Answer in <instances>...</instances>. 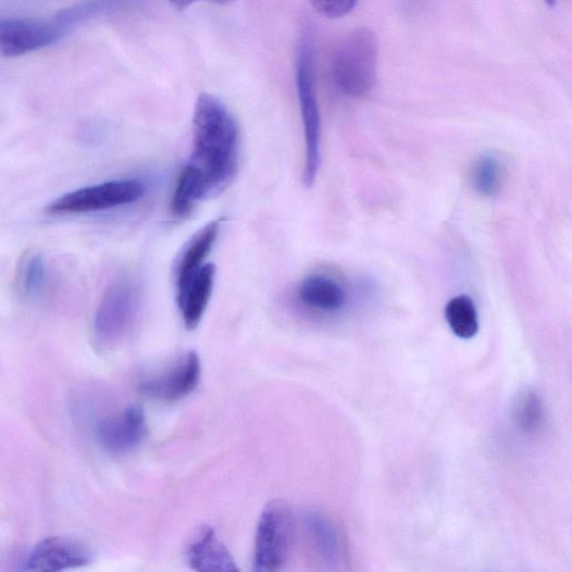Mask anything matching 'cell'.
I'll return each instance as SVG.
<instances>
[{
    "label": "cell",
    "instance_id": "cell-1",
    "mask_svg": "<svg viewBox=\"0 0 572 572\" xmlns=\"http://www.w3.org/2000/svg\"><path fill=\"white\" fill-rule=\"evenodd\" d=\"M238 156L234 115L215 96L200 95L192 116V150L175 188L173 212L185 216L200 201L226 189L236 176Z\"/></svg>",
    "mask_w": 572,
    "mask_h": 572
},
{
    "label": "cell",
    "instance_id": "cell-2",
    "mask_svg": "<svg viewBox=\"0 0 572 572\" xmlns=\"http://www.w3.org/2000/svg\"><path fill=\"white\" fill-rule=\"evenodd\" d=\"M380 40L370 27L349 33L338 46L333 60V77L340 92L350 98L370 95L378 75Z\"/></svg>",
    "mask_w": 572,
    "mask_h": 572
},
{
    "label": "cell",
    "instance_id": "cell-3",
    "mask_svg": "<svg viewBox=\"0 0 572 572\" xmlns=\"http://www.w3.org/2000/svg\"><path fill=\"white\" fill-rule=\"evenodd\" d=\"M296 75L306 144L303 182L310 187L321 166V114L315 85L314 38L310 28H304L299 39Z\"/></svg>",
    "mask_w": 572,
    "mask_h": 572
},
{
    "label": "cell",
    "instance_id": "cell-4",
    "mask_svg": "<svg viewBox=\"0 0 572 572\" xmlns=\"http://www.w3.org/2000/svg\"><path fill=\"white\" fill-rule=\"evenodd\" d=\"M140 299L139 285L132 277H120L108 286L94 320L98 349H113L129 335L139 314Z\"/></svg>",
    "mask_w": 572,
    "mask_h": 572
},
{
    "label": "cell",
    "instance_id": "cell-5",
    "mask_svg": "<svg viewBox=\"0 0 572 572\" xmlns=\"http://www.w3.org/2000/svg\"><path fill=\"white\" fill-rule=\"evenodd\" d=\"M296 537L295 518L283 501H271L257 526L253 569L258 572L282 570L289 562Z\"/></svg>",
    "mask_w": 572,
    "mask_h": 572
},
{
    "label": "cell",
    "instance_id": "cell-6",
    "mask_svg": "<svg viewBox=\"0 0 572 572\" xmlns=\"http://www.w3.org/2000/svg\"><path fill=\"white\" fill-rule=\"evenodd\" d=\"M145 192V185L138 181H112L67 192L53 200L47 212L55 215L100 212L129 206Z\"/></svg>",
    "mask_w": 572,
    "mask_h": 572
},
{
    "label": "cell",
    "instance_id": "cell-7",
    "mask_svg": "<svg viewBox=\"0 0 572 572\" xmlns=\"http://www.w3.org/2000/svg\"><path fill=\"white\" fill-rule=\"evenodd\" d=\"M201 362L196 351H188L165 370L147 375L139 382V391L161 402H175L190 395L199 384Z\"/></svg>",
    "mask_w": 572,
    "mask_h": 572
},
{
    "label": "cell",
    "instance_id": "cell-8",
    "mask_svg": "<svg viewBox=\"0 0 572 572\" xmlns=\"http://www.w3.org/2000/svg\"><path fill=\"white\" fill-rule=\"evenodd\" d=\"M64 33V25L58 21L2 20L0 54L12 59L46 49L55 45Z\"/></svg>",
    "mask_w": 572,
    "mask_h": 572
},
{
    "label": "cell",
    "instance_id": "cell-9",
    "mask_svg": "<svg viewBox=\"0 0 572 572\" xmlns=\"http://www.w3.org/2000/svg\"><path fill=\"white\" fill-rule=\"evenodd\" d=\"M147 428L145 411L140 406L134 405L116 415L101 420L96 433L105 452L112 456H125L141 445Z\"/></svg>",
    "mask_w": 572,
    "mask_h": 572
},
{
    "label": "cell",
    "instance_id": "cell-10",
    "mask_svg": "<svg viewBox=\"0 0 572 572\" xmlns=\"http://www.w3.org/2000/svg\"><path fill=\"white\" fill-rule=\"evenodd\" d=\"M91 561V554L85 545L62 537L47 538L37 544L25 561L28 571H62L85 567Z\"/></svg>",
    "mask_w": 572,
    "mask_h": 572
},
{
    "label": "cell",
    "instance_id": "cell-11",
    "mask_svg": "<svg viewBox=\"0 0 572 572\" xmlns=\"http://www.w3.org/2000/svg\"><path fill=\"white\" fill-rule=\"evenodd\" d=\"M215 275L214 264L202 265L183 291L177 294L178 308L188 331L196 329L207 312L214 289Z\"/></svg>",
    "mask_w": 572,
    "mask_h": 572
},
{
    "label": "cell",
    "instance_id": "cell-12",
    "mask_svg": "<svg viewBox=\"0 0 572 572\" xmlns=\"http://www.w3.org/2000/svg\"><path fill=\"white\" fill-rule=\"evenodd\" d=\"M189 567L196 571L235 572L238 567L215 530L203 526L186 551Z\"/></svg>",
    "mask_w": 572,
    "mask_h": 572
},
{
    "label": "cell",
    "instance_id": "cell-13",
    "mask_svg": "<svg viewBox=\"0 0 572 572\" xmlns=\"http://www.w3.org/2000/svg\"><path fill=\"white\" fill-rule=\"evenodd\" d=\"M221 231V222L213 221L200 228L185 245L178 257L175 270L176 291H183L190 278L197 273L214 248Z\"/></svg>",
    "mask_w": 572,
    "mask_h": 572
},
{
    "label": "cell",
    "instance_id": "cell-14",
    "mask_svg": "<svg viewBox=\"0 0 572 572\" xmlns=\"http://www.w3.org/2000/svg\"><path fill=\"white\" fill-rule=\"evenodd\" d=\"M298 299L309 310L331 314L346 307L348 295L337 279L324 274H312L300 284Z\"/></svg>",
    "mask_w": 572,
    "mask_h": 572
},
{
    "label": "cell",
    "instance_id": "cell-15",
    "mask_svg": "<svg viewBox=\"0 0 572 572\" xmlns=\"http://www.w3.org/2000/svg\"><path fill=\"white\" fill-rule=\"evenodd\" d=\"M48 279V265L42 253L26 250L21 257L15 273V289L18 297L33 301L42 296Z\"/></svg>",
    "mask_w": 572,
    "mask_h": 572
},
{
    "label": "cell",
    "instance_id": "cell-16",
    "mask_svg": "<svg viewBox=\"0 0 572 572\" xmlns=\"http://www.w3.org/2000/svg\"><path fill=\"white\" fill-rule=\"evenodd\" d=\"M445 319L452 333L469 340L478 333V315L473 300L465 295L458 296L445 307Z\"/></svg>",
    "mask_w": 572,
    "mask_h": 572
},
{
    "label": "cell",
    "instance_id": "cell-17",
    "mask_svg": "<svg viewBox=\"0 0 572 572\" xmlns=\"http://www.w3.org/2000/svg\"><path fill=\"white\" fill-rule=\"evenodd\" d=\"M505 171L502 162L493 153L480 157L472 169L471 185L482 197L496 196L502 186Z\"/></svg>",
    "mask_w": 572,
    "mask_h": 572
},
{
    "label": "cell",
    "instance_id": "cell-18",
    "mask_svg": "<svg viewBox=\"0 0 572 572\" xmlns=\"http://www.w3.org/2000/svg\"><path fill=\"white\" fill-rule=\"evenodd\" d=\"M306 527L313 545L326 559H332L337 552V539L328 522L318 514L306 517Z\"/></svg>",
    "mask_w": 572,
    "mask_h": 572
},
{
    "label": "cell",
    "instance_id": "cell-19",
    "mask_svg": "<svg viewBox=\"0 0 572 572\" xmlns=\"http://www.w3.org/2000/svg\"><path fill=\"white\" fill-rule=\"evenodd\" d=\"M310 3L320 15L336 20L348 15L358 0H310Z\"/></svg>",
    "mask_w": 572,
    "mask_h": 572
},
{
    "label": "cell",
    "instance_id": "cell-20",
    "mask_svg": "<svg viewBox=\"0 0 572 572\" xmlns=\"http://www.w3.org/2000/svg\"><path fill=\"white\" fill-rule=\"evenodd\" d=\"M520 408V422L526 426H535L540 419V403L535 397H527Z\"/></svg>",
    "mask_w": 572,
    "mask_h": 572
},
{
    "label": "cell",
    "instance_id": "cell-21",
    "mask_svg": "<svg viewBox=\"0 0 572 572\" xmlns=\"http://www.w3.org/2000/svg\"><path fill=\"white\" fill-rule=\"evenodd\" d=\"M170 2L179 11H185L189 7L200 2L212 3L216 5H229L235 2V0H170Z\"/></svg>",
    "mask_w": 572,
    "mask_h": 572
},
{
    "label": "cell",
    "instance_id": "cell-22",
    "mask_svg": "<svg viewBox=\"0 0 572 572\" xmlns=\"http://www.w3.org/2000/svg\"><path fill=\"white\" fill-rule=\"evenodd\" d=\"M545 3H546L549 8L554 9V8H556V5H557V0H545Z\"/></svg>",
    "mask_w": 572,
    "mask_h": 572
}]
</instances>
